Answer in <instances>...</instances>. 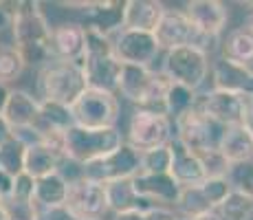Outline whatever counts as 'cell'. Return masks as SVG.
<instances>
[{"instance_id":"1","label":"cell","mask_w":253,"mask_h":220,"mask_svg":"<svg viewBox=\"0 0 253 220\" xmlns=\"http://www.w3.org/2000/svg\"><path fill=\"white\" fill-rule=\"evenodd\" d=\"M16 16L11 24L13 48L20 53L24 66H44L53 62L51 29L38 2H13Z\"/></svg>"},{"instance_id":"2","label":"cell","mask_w":253,"mask_h":220,"mask_svg":"<svg viewBox=\"0 0 253 220\" xmlns=\"http://www.w3.org/2000/svg\"><path fill=\"white\" fill-rule=\"evenodd\" d=\"M168 86H169L168 77L163 73L150 71V66L121 64L119 77H117V92L121 97L137 104L139 110L161 112V115H165L163 101Z\"/></svg>"},{"instance_id":"3","label":"cell","mask_w":253,"mask_h":220,"mask_svg":"<svg viewBox=\"0 0 253 220\" xmlns=\"http://www.w3.org/2000/svg\"><path fill=\"white\" fill-rule=\"evenodd\" d=\"M88 88L82 62H60L53 60L38 73V90L42 101H55L71 108L77 97Z\"/></svg>"},{"instance_id":"4","label":"cell","mask_w":253,"mask_h":220,"mask_svg":"<svg viewBox=\"0 0 253 220\" xmlns=\"http://www.w3.org/2000/svg\"><path fill=\"white\" fill-rule=\"evenodd\" d=\"M119 145H124V136L117 128L90 130V128L73 126V128L64 132L62 154L71 163H77L82 168V165L90 163V161H97L101 156L115 152Z\"/></svg>"},{"instance_id":"5","label":"cell","mask_w":253,"mask_h":220,"mask_svg":"<svg viewBox=\"0 0 253 220\" xmlns=\"http://www.w3.org/2000/svg\"><path fill=\"white\" fill-rule=\"evenodd\" d=\"M73 124L80 128L101 130L117 128L119 121V99L115 92L99 90V88H86L77 101L71 106Z\"/></svg>"},{"instance_id":"6","label":"cell","mask_w":253,"mask_h":220,"mask_svg":"<svg viewBox=\"0 0 253 220\" xmlns=\"http://www.w3.org/2000/svg\"><path fill=\"white\" fill-rule=\"evenodd\" d=\"M163 75L174 84L198 90L209 75V53L196 46H181L165 53Z\"/></svg>"},{"instance_id":"7","label":"cell","mask_w":253,"mask_h":220,"mask_svg":"<svg viewBox=\"0 0 253 220\" xmlns=\"http://www.w3.org/2000/svg\"><path fill=\"white\" fill-rule=\"evenodd\" d=\"M139 170H141V154L134 152L124 141V145H119L115 152L82 165L80 176L92 180V183L108 185V183H117V180L132 178V176L139 174Z\"/></svg>"},{"instance_id":"8","label":"cell","mask_w":253,"mask_h":220,"mask_svg":"<svg viewBox=\"0 0 253 220\" xmlns=\"http://www.w3.org/2000/svg\"><path fill=\"white\" fill-rule=\"evenodd\" d=\"M174 139V126L169 117L161 112L137 110L128 124V145L134 152L143 154L168 145Z\"/></svg>"},{"instance_id":"9","label":"cell","mask_w":253,"mask_h":220,"mask_svg":"<svg viewBox=\"0 0 253 220\" xmlns=\"http://www.w3.org/2000/svg\"><path fill=\"white\" fill-rule=\"evenodd\" d=\"M154 40L159 44V51L165 53L181 46H196L207 53V42H213L192 27L183 9H165L161 22L154 29Z\"/></svg>"},{"instance_id":"10","label":"cell","mask_w":253,"mask_h":220,"mask_svg":"<svg viewBox=\"0 0 253 220\" xmlns=\"http://www.w3.org/2000/svg\"><path fill=\"white\" fill-rule=\"evenodd\" d=\"M174 128H176V139L194 154L218 148V141H220L222 134L220 126L213 124L211 119H207L198 106L194 110L185 112L183 117H178L174 121Z\"/></svg>"},{"instance_id":"11","label":"cell","mask_w":253,"mask_h":220,"mask_svg":"<svg viewBox=\"0 0 253 220\" xmlns=\"http://www.w3.org/2000/svg\"><path fill=\"white\" fill-rule=\"evenodd\" d=\"M64 207L80 220H104V216L108 214L106 187L88 178H82V176L71 178Z\"/></svg>"},{"instance_id":"12","label":"cell","mask_w":253,"mask_h":220,"mask_svg":"<svg viewBox=\"0 0 253 220\" xmlns=\"http://www.w3.org/2000/svg\"><path fill=\"white\" fill-rule=\"evenodd\" d=\"M115 57L121 64H134V66H150V62L157 60L159 44L154 40V33L132 31V29H121L113 38Z\"/></svg>"},{"instance_id":"13","label":"cell","mask_w":253,"mask_h":220,"mask_svg":"<svg viewBox=\"0 0 253 220\" xmlns=\"http://www.w3.org/2000/svg\"><path fill=\"white\" fill-rule=\"evenodd\" d=\"M198 108L203 110V115L207 119H211L213 124H218L220 128L227 126H238L245 121V101L236 92L227 90H211L207 95H203V101L198 104Z\"/></svg>"},{"instance_id":"14","label":"cell","mask_w":253,"mask_h":220,"mask_svg":"<svg viewBox=\"0 0 253 220\" xmlns=\"http://www.w3.org/2000/svg\"><path fill=\"white\" fill-rule=\"evenodd\" d=\"M183 13L192 22V27L209 40H216L225 31L227 20H229L227 7L218 0H192L185 4Z\"/></svg>"},{"instance_id":"15","label":"cell","mask_w":253,"mask_h":220,"mask_svg":"<svg viewBox=\"0 0 253 220\" xmlns=\"http://www.w3.org/2000/svg\"><path fill=\"white\" fill-rule=\"evenodd\" d=\"M84 9L86 31H95L113 38L124 29V2L121 0H99V2H80Z\"/></svg>"},{"instance_id":"16","label":"cell","mask_w":253,"mask_h":220,"mask_svg":"<svg viewBox=\"0 0 253 220\" xmlns=\"http://www.w3.org/2000/svg\"><path fill=\"white\" fill-rule=\"evenodd\" d=\"M130 180H132V189L137 192V196L157 205V207H169V205L176 207L178 196L183 192V187L169 174H141L139 172Z\"/></svg>"},{"instance_id":"17","label":"cell","mask_w":253,"mask_h":220,"mask_svg":"<svg viewBox=\"0 0 253 220\" xmlns=\"http://www.w3.org/2000/svg\"><path fill=\"white\" fill-rule=\"evenodd\" d=\"M82 68L88 88H99L117 95V77L121 71V62L115 57V53H84Z\"/></svg>"},{"instance_id":"18","label":"cell","mask_w":253,"mask_h":220,"mask_svg":"<svg viewBox=\"0 0 253 220\" xmlns=\"http://www.w3.org/2000/svg\"><path fill=\"white\" fill-rule=\"evenodd\" d=\"M86 51V31L77 22H62L51 29V53L53 60L82 62Z\"/></svg>"},{"instance_id":"19","label":"cell","mask_w":253,"mask_h":220,"mask_svg":"<svg viewBox=\"0 0 253 220\" xmlns=\"http://www.w3.org/2000/svg\"><path fill=\"white\" fill-rule=\"evenodd\" d=\"M169 152H172L169 176L181 187H194V185H201L205 180V170L201 165V159L194 152H189L176 136L169 141Z\"/></svg>"},{"instance_id":"20","label":"cell","mask_w":253,"mask_h":220,"mask_svg":"<svg viewBox=\"0 0 253 220\" xmlns=\"http://www.w3.org/2000/svg\"><path fill=\"white\" fill-rule=\"evenodd\" d=\"M218 152L225 156L229 165L253 161V134H251V130L247 128L245 124L222 128L220 141H218Z\"/></svg>"},{"instance_id":"21","label":"cell","mask_w":253,"mask_h":220,"mask_svg":"<svg viewBox=\"0 0 253 220\" xmlns=\"http://www.w3.org/2000/svg\"><path fill=\"white\" fill-rule=\"evenodd\" d=\"M165 13V4L157 0H126L124 2V29L154 33Z\"/></svg>"},{"instance_id":"22","label":"cell","mask_w":253,"mask_h":220,"mask_svg":"<svg viewBox=\"0 0 253 220\" xmlns=\"http://www.w3.org/2000/svg\"><path fill=\"white\" fill-rule=\"evenodd\" d=\"M38 112H40V99L29 95L27 90H11L7 106L2 110V117L11 126V130H22V128H33Z\"/></svg>"},{"instance_id":"23","label":"cell","mask_w":253,"mask_h":220,"mask_svg":"<svg viewBox=\"0 0 253 220\" xmlns=\"http://www.w3.org/2000/svg\"><path fill=\"white\" fill-rule=\"evenodd\" d=\"M66 196H69V178L62 172H53L42 178H36L31 203L36 209L64 207Z\"/></svg>"},{"instance_id":"24","label":"cell","mask_w":253,"mask_h":220,"mask_svg":"<svg viewBox=\"0 0 253 220\" xmlns=\"http://www.w3.org/2000/svg\"><path fill=\"white\" fill-rule=\"evenodd\" d=\"M64 159L62 150L48 143H33L24 150V174L31 178H42L53 172H60V161Z\"/></svg>"},{"instance_id":"25","label":"cell","mask_w":253,"mask_h":220,"mask_svg":"<svg viewBox=\"0 0 253 220\" xmlns=\"http://www.w3.org/2000/svg\"><path fill=\"white\" fill-rule=\"evenodd\" d=\"M106 187V203H108V212L117 214H128V212H143V209L157 207V205L148 203L137 192L132 189V180H117V183H108Z\"/></svg>"},{"instance_id":"26","label":"cell","mask_w":253,"mask_h":220,"mask_svg":"<svg viewBox=\"0 0 253 220\" xmlns=\"http://www.w3.org/2000/svg\"><path fill=\"white\" fill-rule=\"evenodd\" d=\"M220 51H222V60H229L240 66H249L253 62V33L247 31L245 27L236 29L222 40Z\"/></svg>"},{"instance_id":"27","label":"cell","mask_w":253,"mask_h":220,"mask_svg":"<svg viewBox=\"0 0 253 220\" xmlns=\"http://www.w3.org/2000/svg\"><path fill=\"white\" fill-rule=\"evenodd\" d=\"M165 115L169 117V119L176 121L178 117H183L185 112L194 110L198 106V97H196V90H192V88H185L181 84H174V82H169L168 86V92H165Z\"/></svg>"},{"instance_id":"28","label":"cell","mask_w":253,"mask_h":220,"mask_svg":"<svg viewBox=\"0 0 253 220\" xmlns=\"http://www.w3.org/2000/svg\"><path fill=\"white\" fill-rule=\"evenodd\" d=\"M213 212L220 216V220H249L253 214V200L231 189Z\"/></svg>"},{"instance_id":"29","label":"cell","mask_w":253,"mask_h":220,"mask_svg":"<svg viewBox=\"0 0 253 220\" xmlns=\"http://www.w3.org/2000/svg\"><path fill=\"white\" fill-rule=\"evenodd\" d=\"M24 71V60L13 44H0V84L18 80Z\"/></svg>"},{"instance_id":"30","label":"cell","mask_w":253,"mask_h":220,"mask_svg":"<svg viewBox=\"0 0 253 220\" xmlns=\"http://www.w3.org/2000/svg\"><path fill=\"white\" fill-rule=\"evenodd\" d=\"M225 178L233 192H238V194H242V196L253 200V161L231 165Z\"/></svg>"},{"instance_id":"31","label":"cell","mask_w":253,"mask_h":220,"mask_svg":"<svg viewBox=\"0 0 253 220\" xmlns=\"http://www.w3.org/2000/svg\"><path fill=\"white\" fill-rule=\"evenodd\" d=\"M24 145L13 136L11 141L0 148V170L11 176H18L24 172Z\"/></svg>"},{"instance_id":"32","label":"cell","mask_w":253,"mask_h":220,"mask_svg":"<svg viewBox=\"0 0 253 220\" xmlns=\"http://www.w3.org/2000/svg\"><path fill=\"white\" fill-rule=\"evenodd\" d=\"M169 163H172V152L169 143L163 148L150 150L141 154V174H169Z\"/></svg>"},{"instance_id":"33","label":"cell","mask_w":253,"mask_h":220,"mask_svg":"<svg viewBox=\"0 0 253 220\" xmlns=\"http://www.w3.org/2000/svg\"><path fill=\"white\" fill-rule=\"evenodd\" d=\"M201 159V165L205 170V178H225L227 172H229L231 165L227 163V159L218 152V148L207 150V152L196 154Z\"/></svg>"},{"instance_id":"34","label":"cell","mask_w":253,"mask_h":220,"mask_svg":"<svg viewBox=\"0 0 253 220\" xmlns=\"http://www.w3.org/2000/svg\"><path fill=\"white\" fill-rule=\"evenodd\" d=\"M198 189L203 192V196H205V200L209 203L211 209H216L218 205L227 198V194L231 192L227 178H205L201 185H198Z\"/></svg>"},{"instance_id":"35","label":"cell","mask_w":253,"mask_h":220,"mask_svg":"<svg viewBox=\"0 0 253 220\" xmlns=\"http://www.w3.org/2000/svg\"><path fill=\"white\" fill-rule=\"evenodd\" d=\"M0 209H2L7 220H36V207H33V203L7 198V200H0Z\"/></svg>"},{"instance_id":"36","label":"cell","mask_w":253,"mask_h":220,"mask_svg":"<svg viewBox=\"0 0 253 220\" xmlns=\"http://www.w3.org/2000/svg\"><path fill=\"white\" fill-rule=\"evenodd\" d=\"M176 218L178 216L169 207H150L143 209V212H128L115 216V220H176Z\"/></svg>"},{"instance_id":"37","label":"cell","mask_w":253,"mask_h":220,"mask_svg":"<svg viewBox=\"0 0 253 220\" xmlns=\"http://www.w3.org/2000/svg\"><path fill=\"white\" fill-rule=\"evenodd\" d=\"M33 187H36V178H31L29 174H18L13 180V194L11 198L24 200V203H31L33 200Z\"/></svg>"},{"instance_id":"38","label":"cell","mask_w":253,"mask_h":220,"mask_svg":"<svg viewBox=\"0 0 253 220\" xmlns=\"http://www.w3.org/2000/svg\"><path fill=\"white\" fill-rule=\"evenodd\" d=\"M13 16H16L13 2H0V31H4V29H11Z\"/></svg>"},{"instance_id":"39","label":"cell","mask_w":253,"mask_h":220,"mask_svg":"<svg viewBox=\"0 0 253 220\" xmlns=\"http://www.w3.org/2000/svg\"><path fill=\"white\" fill-rule=\"evenodd\" d=\"M13 180H16V176H11V174H7V172H2V170H0V200L11 198Z\"/></svg>"},{"instance_id":"40","label":"cell","mask_w":253,"mask_h":220,"mask_svg":"<svg viewBox=\"0 0 253 220\" xmlns=\"http://www.w3.org/2000/svg\"><path fill=\"white\" fill-rule=\"evenodd\" d=\"M13 139V130H11V126L4 121V117L0 115V148H2L7 141H11Z\"/></svg>"},{"instance_id":"41","label":"cell","mask_w":253,"mask_h":220,"mask_svg":"<svg viewBox=\"0 0 253 220\" xmlns=\"http://www.w3.org/2000/svg\"><path fill=\"white\" fill-rule=\"evenodd\" d=\"M9 92H11V88L7 84H0V115H2L4 106H7V99H9Z\"/></svg>"},{"instance_id":"42","label":"cell","mask_w":253,"mask_h":220,"mask_svg":"<svg viewBox=\"0 0 253 220\" xmlns=\"http://www.w3.org/2000/svg\"><path fill=\"white\" fill-rule=\"evenodd\" d=\"M192 220H220V216H218L216 212H205V214H201V216H196Z\"/></svg>"},{"instance_id":"43","label":"cell","mask_w":253,"mask_h":220,"mask_svg":"<svg viewBox=\"0 0 253 220\" xmlns=\"http://www.w3.org/2000/svg\"><path fill=\"white\" fill-rule=\"evenodd\" d=\"M245 29H247V31H251V33H253V9H251L249 13H247V20H245Z\"/></svg>"},{"instance_id":"44","label":"cell","mask_w":253,"mask_h":220,"mask_svg":"<svg viewBox=\"0 0 253 220\" xmlns=\"http://www.w3.org/2000/svg\"><path fill=\"white\" fill-rule=\"evenodd\" d=\"M176 220H192V218H176Z\"/></svg>"}]
</instances>
